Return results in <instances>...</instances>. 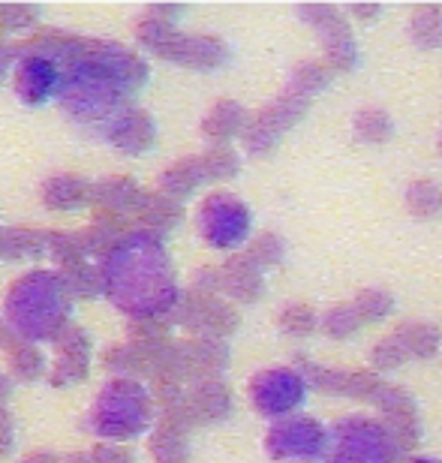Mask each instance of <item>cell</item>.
<instances>
[{"instance_id":"obj_1","label":"cell","mask_w":442,"mask_h":463,"mask_svg":"<svg viewBox=\"0 0 442 463\" xmlns=\"http://www.w3.org/2000/svg\"><path fill=\"white\" fill-rule=\"evenodd\" d=\"M63 67L61 106L72 120L97 127L124 112L127 99L147 81V63L124 45L49 33L33 40Z\"/></svg>"},{"instance_id":"obj_2","label":"cell","mask_w":442,"mask_h":463,"mask_svg":"<svg viewBox=\"0 0 442 463\" xmlns=\"http://www.w3.org/2000/svg\"><path fill=\"white\" fill-rule=\"evenodd\" d=\"M99 283L115 307L139 322H156L181 307L172 259L151 229L121 235L106 250L99 262Z\"/></svg>"},{"instance_id":"obj_3","label":"cell","mask_w":442,"mask_h":463,"mask_svg":"<svg viewBox=\"0 0 442 463\" xmlns=\"http://www.w3.org/2000/svg\"><path fill=\"white\" fill-rule=\"evenodd\" d=\"M72 307V292L63 274L54 271H31L13 283L6 295V326L24 340H58L67 331Z\"/></svg>"},{"instance_id":"obj_4","label":"cell","mask_w":442,"mask_h":463,"mask_svg":"<svg viewBox=\"0 0 442 463\" xmlns=\"http://www.w3.org/2000/svg\"><path fill=\"white\" fill-rule=\"evenodd\" d=\"M154 419V401L136 379H115L99 392L90 410V428L103 439H133L147 430Z\"/></svg>"},{"instance_id":"obj_5","label":"cell","mask_w":442,"mask_h":463,"mask_svg":"<svg viewBox=\"0 0 442 463\" xmlns=\"http://www.w3.org/2000/svg\"><path fill=\"white\" fill-rule=\"evenodd\" d=\"M407 451L385 421L346 415L331 428L325 463H400Z\"/></svg>"},{"instance_id":"obj_6","label":"cell","mask_w":442,"mask_h":463,"mask_svg":"<svg viewBox=\"0 0 442 463\" xmlns=\"http://www.w3.org/2000/svg\"><path fill=\"white\" fill-rule=\"evenodd\" d=\"M139 40L160 58L181 63L190 70H217L223 67L229 58V49L217 36H196L174 31L172 22H160V18H145L139 24Z\"/></svg>"},{"instance_id":"obj_7","label":"cell","mask_w":442,"mask_h":463,"mask_svg":"<svg viewBox=\"0 0 442 463\" xmlns=\"http://www.w3.org/2000/svg\"><path fill=\"white\" fill-rule=\"evenodd\" d=\"M331 433L310 415H295L274 424L265 437V451L274 463H319L328 455Z\"/></svg>"},{"instance_id":"obj_8","label":"cell","mask_w":442,"mask_h":463,"mask_svg":"<svg viewBox=\"0 0 442 463\" xmlns=\"http://www.w3.org/2000/svg\"><path fill=\"white\" fill-rule=\"evenodd\" d=\"M199 235L217 250H235L250 238L253 214L232 193H211L199 208Z\"/></svg>"},{"instance_id":"obj_9","label":"cell","mask_w":442,"mask_h":463,"mask_svg":"<svg viewBox=\"0 0 442 463\" xmlns=\"http://www.w3.org/2000/svg\"><path fill=\"white\" fill-rule=\"evenodd\" d=\"M310 99H313L310 94H304V90L289 85L271 106H265L259 115H253L247 120V129H244L247 151L250 154L271 151V147L280 142V136L289 133V129L304 118V112L310 109Z\"/></svg>"},{"instance_id":"obj_10","label":"cell","mask_w":442,"mask_h":463,"mask_svg":"<svg viewBox=\"0 0 442 463\" xmlns=\"http://www.w3.org/2000/svg\"><path fill=\"white\" fill-rule=\"evenodd\" d=\"M13 72H15V94L22 103L42 106L52 97H61L63 67L36 43H27L18 49V61Z\"/></svg>"},{"instance_id":"obj_11","label":"cell","mask_w":442,"mask_h":463,"mask_svg":"<svg viewBox=\"0 0 442 463\" xmlns=\"http://www.w3.org/2000/svg\"><path fill=\"white\" fill-rule=\"evenodd\" d=\"M307 379L301 370L292 367H271L253 376L250 383V401L262 415L268 419H283V415L295 412L307 401Z\"/></svg>"},{"instance_id":"obj_12","label":"cell","mask_w":442,"mask_h":463,"mask_svg":"<svg viewBox=\"0 0 442 463\" xmlns=\"http://www.w3.org/2000/svg\"><path fill=\"white\" fill-rule=\"evenodd\" d=\"M301 15L325 43V63L331 70H353L358 63V45L349 33V27L334 6H304Z\"/></svg>"},{"instance_id":"obj_13","label":"cell","mask_w":442,"mask_h":463,"mask_svg":"<svg viewBox=\"0 0 442 463\" xmlns=\"http://www.w3.org/2000/svg\"><path fill=\"white\" fill-rule=\"evenodd\" d=\"M232 410V394L220 379H199L190 392H183L181 403L165 412V419H174L181 424H208L226 419Z\"/></svg>"},{"instance_id":"obj_14","label":"cell","mask_w":442,"mask_h":463,"mask_svg":"<svg viewBox=\"0 0 442 463\" xmlns=\"http://www.w3.org/2000/svg\"><path fill=\"white\" fill-rule=\"evenodd\" d=\"M301 376L307 379V385L319 388L325 394H340V397H355V401H376V394L382 392V379L364 370H334V367H322L313 361L301 358Z\"/></svg>"},{"instance_id":"obj_15","label":"cell","mask_w":442,"mask_h":463,"mask_svg":"<svg viewBox=\"0 0 442 463\" xmlns=\"http://www.w3.org/2000/svg\"><path fill=\"white\" fill-rule=\"evenodd\" d=\"M181 322L199 337H220L232 335L238 328V313L229 304L217 301L214 295H196L193 292L187 301H181Z\"/></svg>"},{"instance_id":"obj_16","label":"cell","mask_w":442,"mask_h":463,"mask_svg":"<svg viewBox=\"0 0 442 463\" xmlns=\"http://www.w3.org/2000/svg\"><path fill=\"white\" fill-rule=\"evenodd\" d=\"M99 136L106 138L108 145L121 147L127 154H142L154 145V120L142 109H124L121 115L112 118L108 124L99 129Z\"/></svg>"},{"instance_id":"obj_17","label":"cell","mask_w":442,"mask_h":463,"mask_svg":"<svg viewBox=\"0 0 442 463\" xmlns=\"http://www.w3.org/2000/svg\"><path fill=\"white\" fill-rule=\"evenodd\" d=\"M58 349H61V355H58V361H54L52 383L54 385H72V383H79V379H85L88 358H90V344H88L85 331L67 328L58 337Z\"/></svg>"},{"instance_id":"obj_18","label":"cell","mask_w":442,"mask_h":463,"mask_svg":"<svg viewBox=\"0 0 442 463\" xmlns=\"http://www.w3.org/2000/svg\"><path fill=\"white\" fill-rule=\"evenodd\" d=\"M220 289L238 301H256L265 289L262 268L250 256H235L220 268Z\"/></svg>"},{"instance_id":"obj_19","label":"cell","mask_w":442,"mask_h":463,"mask_svg":"<svg viewBox=\"0 0 442 463\" xmlns=\"http://www.w3.org/2000/svg\"><path fill=\"white\" fill-rule=\"evenodd\" d=\"M247 120H250V115L244 112L241 106L232 103V99H223V103H217L214 109L208 112L205 124H202V133H205L211 142L217 145H226L229 138L247 129Z\"/></svg>"},{"instance_id":"obj_20","label":"cell","mask_w":442,"mask_h":463,"mask_svg":"<svg viewBox=\"0 0 442 463\" xmlns=\"http://www.w3.org/2000/svg\"><path fill=\"white\" fill-rule=\"evenodd\" d=\"M151 455L156 463H187L190 460L187 424L165 419L151 437Z\"/></svg>"},{"instance_id":"obj_21","label":"cell","mask_w":442,"mask_h":463,"mask_svg":"<svg viewBox=\"0 0 442 463\" xmlns=\"http://www.w3.org/2000/svg\"><path fill=\"white\" fill-rule=\"evenodd\" d=\"M42 199L49 208L58 211H76L88 202H94V187L85 184L81 178H72V175H61V178H52L45 184Z\"/></svg>"},{"instance_id":"obj_22","label":"cell","mask_w":442,"mask_h":463,"mask_svg":"<svg viewBox=\"0 0 442 463\" xmlns=\"http://www.w3.org/2000/svg\"><path fill=\"white\" fill-rule=\"evenodd\" d=\"M205 181H208L205 160H202V156H187V160L174 163L172 169L163 175L160 190H163V196L181 199V196H187V193H193L199 184H205Z\"/></svg>"},{"instance_id":"obj_23","label":"cell","mask_w":442,"mask_h":463,"mask_svg":"<svg viewBox=\"0 0 442 463\" xmlns=\"http://www.w3.org/2000/svg\"><path fill=\"white\" fill-rule=\"evenodd\" d=\"M142 196H145V190H139L136 184L124 181V178L103 181L99 187H94V202H99V205H106V208H112L115 217L130 214V211H139Z\"/></svg>"},{"instance_id":"obj_24","label":"cell","mask_w":442,"mask_h":463,"mask_svg":"<svg viewBox=\"0 0 442 463\" xmlns=\"http://www.w3.org/2000/svg\"><path fill=\"white\" fill-rule=\"evenodd\" d=\"M400 337V344L407 346L409 358H434L439 349V331L428 322H403V326L394 331Z\"/></svg>"},{"instance_id":"obj_25","label":"cell","mask_w":442,"mask_h":463,"mask_svg":"<svg viewBox=\"0 0 442 463\" xmlns=\"http://www.w3.org/2000/svg\"><path fill=\"white\" fill-rule=\"evenodd\" d=\"M409 33L421 49H439L442 45V9L439 6H425L412 15Z\"/></svg>"},{"instance_id":"obj_26","label":"cell","mask_w":442,"mask_h":463,"mask_svg":"<svg viewBox=\"0 0 442 463\" xmlns=\"http://www.w3.org/2000/svg\"><path fill=\"white\" fill-rule=\"evenodd\" d=\"M407 205L416 217H437L442 211V190L434 181H416L407 190Z\"/></svg>"},{"instance_id":"obj_27","label":"cell","mask_w":442,"mask_h":463,"mask_svg":"<svg viewBox=\"0 0 442 463\" xmlns=\"http://www.w3.org/2000/svg\"><path fill=\"white\" fill-rule=\"evenodd\" d=\"M362 313L355 310V304H337V307H331L325 317H322V331H325L328 337H353L358 328H362Z\"/></svg>"},{"instance_id":"obj_28","label":"cell","mask_w":442,"mask_h":463,"mask_svg":"<svg viewBox=\"0 0 442 463\" xmlns=\"http://www.w3.org/2000/svg\"><path fill=\"white\" fill-rule=\"evenodd\" d=\"M355 136L362 142L382 145L391 136V118L382 109H364V112L355 115Z\"/></svg>"},{"instance_id":"obj_29","label":"cell","mask_w":442,"mask_h":463,"mask_svg":"<svg viewBox=\"0 0 442 463\" xmlns=\"http://www.w3.org/2000/svg\"><path fill=\"white\" fill-rule=\"evenodd\" d=\"M331 76H334V70H331L325 61H322V63L319 61H304L292 72V85L298 88V90H304V94L313 97L316 90L328 88Z\"/></svg>"},{"instance_id":"obj_30","label":"cell","mask_w":442,"mask_h":463,"mask_svg":"<svg viewBox=\"0 0 442 463\" xmlns=\"http://www.w3.org/2000/svg\"><path fill=\"white\" fill-rule=\"evenodd\" d=\"M280 328L292 337H304V335H313L316 328H322V319L316 310L307 307V304H292V307L280 313Z\"/></svg>"},{"instance_id":"obj_31","label":"cell","mask_w":442,"mask_h":463,"mask_svg":"<svg viewBox=\"0 0 442 463\" xmlns=\"http://www.w3.org/2000/svg\"><path fill=\"white\" fill-rule=\"evenodd\" d=\"M202 160H205V172H208V181H226L238 175V154L232 151L229 145H214L211 151L202 154Z\"/></svg>"},{"instance_id":"obj_32","label":"cell","mask_w":442,"mask_h":463,"mask_svg":"<svg viewBox=\"0 0 442 463\" xmlns=\"http://www.w3.org/2000/svg\"><path fill=\"white\" fill-rule=\"evenodd\" d=\"M283 253H287V244H283L280 235H271V232H265V235H259L253 241V247L247 250V256L253 259L256 265L262 268H274L283 262Z\"/></svg>"},{"instance_id":"obj_33","label":"cell","mask_w":442,"mask_h":463,"mask_svg":"<svg viewBox=\"0 0 442 463\" xmlns=\"http://www.w3.org/2000/svg\"><path fill=\"white\" fill-rule=\"evenodd\" d=\"M407 358H409V352H407V346L400 344V337H398V335L382 337L380 344L373 346V355H371V361H373V367H376V370L400 367Z\"/></svg>"},{"instance_id":"obj_34","label":"cell","mask_w":442,"mask_h":463,"mask_svg":"<svg viewBox=\"0 0 442 463\" xmlns=\"http://www.w3.org/2000/svg\"><path fill=\"white\" fill-rule=\"evenodd\" d=\"M353 304H355V310L362 313V319H367V322L389 317L391 307H394L391 295H389V292H382V289H364Z\"/></svg>"},{"instance_id":"obj_35","label":"cell","mask_w":442,"mask_h":463,"mask_svg":"<svg viewBox=\"0 0 442 463\" xmlns=\"http://www.w3.org/2000/svg\"><path fill=\"white\" fill-rule=\"evenodd\" d=\"M13 370L18 379H24V383H31V379L42 376V358L40 352H36L33 346H22L18 344V349H13Z\"/></svg>"},{"instance_id":"obj_36","label":"cell","mask_w":442,"mask_h":463,"mask_svg":"<svg viewBox=\"0 0 442 463\" xmlns=\"http://www.w3.org/2000/svg\"><path fill=\"white\" fill-rule=\"evenodd\" d=\"M97 463H133V458L127 451H118V449H99L94 455Z\"/></svg>"},{"instance_id":"obj_37","label":"cell","mask_w":442,"mask_h":463,"mask_svg":"<svg viewBox=\"0 0 442 463\" xmlns=\"http://www.w3.org/2000/svg\"><path fill=\"white\" fill-rule=\"evenodd\" d=\"M13 446V421H9V415L0 410V455Z\"/></svg>"},{"instance_id":"obj_38","label":"cell","mask_w":442,"mask_h":463,"mask_svg":"<svg viewBox=\"0 0 442 463\" xmlns=\"http://www.w3.org/2000/svg\"><path fill=\"white\" fill-rule=\"evenodd\" d=\"M13 61H18V49H13V45H0V79L9 72Z\"/></svg>"},{"instance_id":"obj_39","label":"cell","mask_w":442,"mask_h":463,"mask_svg":"<svg viewBox=\"0 0 442 463\" xmlns=\"http://www.w3.org/2000/svg\"><path fill=\"white\" fill-rule=\"evenodd\" d=\"M380 13H382L380 6H353V15H358V18H367V22H371V18H376Z\"/></svg>"},{"instance_id":"obj_40","label":"cell","mask_w":442,"mask_h":463,"mask_svg":"<svg viewBox=\"0 0 442 463\" xmlns=\"http://www.w3.org/2000/svg\"><path fill=\"white\" fill-rule=\"evenodd\" d=\"M24 463H58V460H54L52 455H31Z\"/></svg>"},{"instance_id":"obj_41","label":"cell","mask_w":442,"mask_h":463,"mask_svg":"<svg viewBox=\"0 0 442 463\" xmlns=\"http://www.w3.org/2000/svg\"><path fill=\"white\" fill-rule=\"evenodd\" d=\"M6 397H9V383H6L4 376H0V403H4Z\"/></svg>"},{"instance_id":"obj_42","label":"cell","mask_w":442,"mask_h":463,"mask_svg":"<svg viewBox=\"0 0 442 463\" xmlns=\"http://www.w3.org/2000/svg\"><path fill=\"white\" fill-rule=\"evenodd\" d=\"M407 463H442V460H434V458H409Z\"/></svg>"},{"instance_id":"obj_43","label":"cell","mask_w":442,"mask_h":463,"mask_svg":"<svg viewBox=\"0 0 442 463\" xmlns=\"http://www.w3.org/2000/svg\"><path fill=\"white\" fill-rule=\"evenodd\" d=\"M439 154H442V136H439Z\"/></svg>"}]
</instances>
